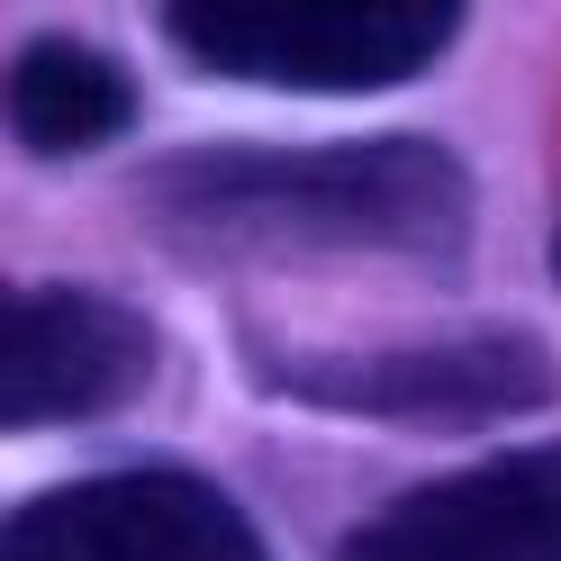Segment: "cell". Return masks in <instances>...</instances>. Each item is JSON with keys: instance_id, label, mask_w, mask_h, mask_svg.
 Returning <instances> with one entry per match:
<instances>
[{"instance_id": "cell-1", "label": "cell", "mask_w": 561, "mask_h": 561, "mask_svg": "<svg viewBox=\"0 0 561 561\" xmlns=\"http://www.w3.org/2000/svg\"><path fill=\"white\" fill-rule=\"evenodd\" d=\"M127 208L154 254L191 272H254V263L462 272L480 244V182L444 136L182 146L127 182Z\"/></svg>"}, {"instance_id": "cell-2", "label": "cell", "mask_w": 561, "mask_h": 561, "mask_svg": "<svg viewBox=\"0 0 561 561\" xmlns=\"http://www.w3.org/2000/svg\"><path fill=\"white\" fill-rule=\"evenodd\" d=\"M236 354L263 399L363 416V426L471 435V426H516L561 399V354L535 327H453L408 344H290L272 327H244Z\"/></svg>"}, {"instance_id": "cell-3", "label": "cell", "mask_w": 561, "mask_h": 561, "mask_svg": "<svg viewBox=\"0 0 561 561\" xmlns=\"http://www.w3.org/2000/svg\"><path fill=\"white\" fill-rule=\"evenodd\" d=\"M453 0H371V10H263V0H172L163 46L208 82L280 100H371L462 46Z\"/></svg>"}, {"instance_id": "cell-4", "label": "cell", "mask_w": 561, "mask_h": 561, "mask_svg": "<svg viewBox=\"0 0 561 561\" xmlns=\"http://www.w3.org/2000/svg\"><path fill=\"white\" fill-rule=\"evenodd\" d=\"M163 380V327L100 280H19L0 299V426L55 435L127 416Z\"/></svg>"}, {"instance_id": "cell-5", "label": "cell", "mask_w": 561, "mask_h": 561, "mask_svg": "<svg viewBox=\"0 0 561 561\" xmlns=\"http://www.w3.org/2000/svg\"><path fill=\"white\" fill-rule=\"evenodd\" d=\"M0 561H272V543L208 471L110 462L27 489L0 525Z\"/></svg>"}, {"instance_id": "cell-6", "label": "cell", "mask_w": 561, "mask_h": 561, "mask_svg": "<svg viewBox=\"0 0 561 561\" xmlns=\"http://www.w3.org/2000/svg\"><path fill=\"white\" fill-rule=\"evenodd\" d=\"M335 561H561V435L380 499L363 525H344Z\"/></svg>"}, {"instance_id": "cell-7", "label": "cell", "mask_w": 561, "mask_h": 561, "mask_svg": "<svg viewBox=\"0 0 561 561\" xmlns=\"http://www.w3.org/2000/svg\"><path fill=\"white\" fill-rule=\"evenodd\" d=\"M146 110V91H136L127 55L91 46V37H27L10 55V146L27 163H82L100 146H118Z\"/></svg>"}, {"instance_id": "cell-8", "label": "cell", "mask_w": 561, "mask_h": 561, "mask_svg": "<svg viewBox=\"0 0 561 561\" xmlns=\"http://www.w3.org/2000/svg\"><path fill=\"white\" fill-rule=\"evenodd\" d=\"M552 272H561V236H552Z\"/></svg>"}]
</instances>
